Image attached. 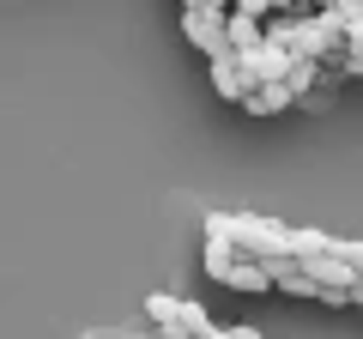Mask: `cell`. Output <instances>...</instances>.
<instances>
[{
    "label": "cell",
    "mask_w": 363,
    "mask_h": 339,
    "mask_svg": "<svg viewBox=\"0 0 363 339\" xmlns=\"http://www.w3.org/2000/svg\"><path fill=\"white\" fill-rule=\"evenodd\" d=\"M357 315H363V285H357Z\"/></svg>",
    "instance_id": "5bb4252c"
},
{
    "label": "cell",
    "mask_w": 363,
    "mask_h": 339,
    "mask_svg": "<svg viewBox=\"0 0 363 339\" xmlns=\"http://www.w3.org/2000/svg\"><path fill=\"white\" fill-rule=\"evenodd\" d=\"M224 339H267V333H260L255 321H236V327H224Z\"/></svg>",
    "instance_id": "8fae6325"
},
{
    "label": "cell",
    "mask_w": 363,
    "mask_h": 339,
    "mask_svg": "<svg viewBox=\"0 0 363 339\" xmlns=\"http://www.w3.org/2000/svg\"><path fill=\"white\" fill-rule=\"evenodd\" d=\"M236 261H242V255H236L230 243H212V236H206V255H200V267H206V279H212V285H230Z\"/></svg>",
    "instance_id": "52a82bcc"
},
{
    "label": "cell",
    "mask_w": 363,
    "mask_h": 339,
    "mask_svg": "<svg viewBox=\"0 0 363 339\" xmlns=\"http://www.w3.org/2000/svg\"><path fill=\"white\" fill-rule=\"evenodd\" d=\"M297 104V91H291V85H255V97H248V116H285V109Z\"/></svg>",
    "instance_id": "8992f818"
},
{
    "label": "cell",
    "mask_w": 363,
    "mask_h": 339,
    "mask_svg": "<svg viewBox=\"0 0 363 339\" xmlns=\"http://www.w3.org/2000/svg\"><path fill=\"white\" fill-rule=\"evenodd\" d=\"M182 30L194 37V49H206V61H230V6H188Z\"/></svg>",
    "instance_id": "7a4b0ae2"
},
{
    "label": "cell",
    "mask_w": 363,
    "mask_h": 339,
    "mask_svg": "<svg viewBox=\"0 0 363 339\" xmlns=\"http://www.w3.org/2000/svg\"><path fill=\"white\" fill-rule=\"evenodd\" d=\"M85 339H140V333H85Z\"/></svg>",
    "instance_id": "4fadbf2b"
},
{
    "label": "cell",
    "mask_w": 363,
    "mask_h": 339,
    "mask_svg": "<svg viewBox=\"0 0 363 339\" xmlns=\"http://www.w3.org/2000/svg\"><path fill=\"white\" fill-rule=\"evenodd\" d=\"M145 321L152 327H176L182 321V297H145Z\"/></svg>",
    "instance_id": "9c48e42d"
},
{
    "label": "cell",
    "mask_w": 363,
    "mask_h": 339,
    "mask_svg": "<svg viewBox=\"0 0 363 339\" xmlns=\"http://www.w3.org/2000/svg\"><path fill=\"white\" fill-rule=\"evenodd\" d=\"M327 104H333V91H309V97H303V109H309V116H327Z\"/></svg>",
    "instance_id": "30bf717a"
},
{
    "label": "cell",
    "mask_w": 363,
    "mask_h": 339,
    "mask_svg": "<svg viewBox=\"0 0 363 339\" xmlns=\"http://www.w3.org/2000/svg\"><path fill=\"white\" fill-rule=\"evenodd\" d=\"M285 230H291V224L236 212V218H230V248L242 255V261H272V255H285Z\"/></svg>",
    "instance_id": "6da1fadb"
},
{
    "label": "cell",
    "mask_w": 363,
    "mask_h": 339,
    "mask_svg": "<svg viewBox=\"0 0 363 339\" xmlns=\"http://www.w3.org/2000/svg\"><path fill=\"white\" fill-rule=\"evenodd\" d=\"M212 91H218L224 104H248V97H255V79L242 73V61H212Z\"/></svg>",
    "instance_id": "3957f363"
},
{
    "label": "cell",
    "mask_w": 363,
    "mask_h": 339,
    "mask_svg": "<svg viewBox=\"0 0 363 339\" xmlns=\"http://www.w3.org/2000/svg\"><path fill=\"white\" fill-rule=\"evenodd\" d=\"M255 49H267V25H255V18H242L230 6V61H242V55H255Z\"/></svg>",
    "instance_id": "277c9868"
},
{
    "label": "cell",
    "mask_w": 363,
    "mask_h": 339,
    "mask_svg": "<svg viewBox=\"0 0 363 339\" xmlns=\"http://www.w3.org/2000/svg\"><path fill=\"white\" fill-rule=\"evenodd\" d=\"M339 73H345V79H363V49H351V55H345V67H339Z\"/></svg>",
    "instance_id": "7c38bea8"
},
{
    "label": "cell",
    "mask_w": 363,
    "mask_h": 339,
    "mask_svg": "<svg viewBox=\"0 0 363 339\" xmlns=\"http://www.w3.org/2000/svg\"><path fill=\"white\" fill-rule=\"evenodd\" d=\"M224 291H236V297H267L272 291V273L260 261H236V273H230V285Z\"/></svg>",
    "instance_id": "5b68a950"
},
{
    "label": "cell",
    "mask_w": 363,
    "mask_h": 339,
    "mask_svg": "<svg viewBox=\"0 0 363 339\" xmlns=\"http://www.w3.org/2000/svg\"><path fill=\"white\" fill-rule=\"evenodd\" d=\"M279 297H303V303H321V285H315V279H309V273L297 267V273H285V279H279Z\"/></svg>",
    "instance_id": "ba28073f"
}]
</instances>
